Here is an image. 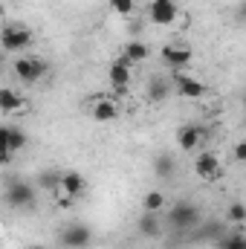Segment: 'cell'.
Listing matches in <instances>:
<instances>
[{
  "mask_svg": "<svg viewBox=\"0 0 246 249\" xmlns=\"http://www.w3.org/2000/svg\"><path fill=\"white\" fill-rule=\"evenodd\" d=\"M148 18L154 26H171L177 20V0H151Z\"/></svg>",
  "mask_w": 246,
  "mask_h": 249,
  "instance_id": "obj_6",
  "label": "cell"
},
{
  "mask_svg": "<svg viewBox=\"0 0 246 249\" xmlns=\"http://www.w3.org/2000/svg\"><path fill=\"white\" fill-rule=\"evenodd\" d=\"M47 72H50V67H47V61H41V58H18V61H15V75H18L23 84H35V81H41Z\"/></svg>",
  "mask_w": 246,
  "mask_h": 249,
  "instance_id": "obj_4",
  "label": "cell"
},
{
  "mask_svg": "<svg viewBox=\"0 0 246 249\" xmlns=\"http://www.w3.org/2000/svg\"><path fill=\"white\" fill-rule=\"evenodd\" d=\"M226 220L235 223V226H244V220H246V206L244 203H232L229 212H226Z\"/></svg>",
  "mask_w": 246,
  "mask_h": 249,
  "instance_id": "obj_23",
  "label": "cell"
},
{
  "mask_svg": "<svg viewBox=\"0 0 246 249\" xmlns=\"http://www.w3.org/2000/svg\"><path fill=\"white\" fill-rule=\"evenodd\" d=\"M162 206H165V194L162 191H148L145 194V212H154L157 214Z\"/></svg>",
  "mask_w": 246,
  "mask_h": 249,
  "instance_id": "obj_22",
  "label": "cell"
},
{
  "mask_svg": "<svg viewBox=\"0 0 246 249\" xmlns=\"http://www.w3.org/2000/svg\"><path fill=\"white\" fill-rule=\"evenodd\" d=\"M162 61L168 64V67H174V70H180L185 64L191 61V50H185V47H177V44H168V47H162Z\"/></svg>",
  "mask_w": 246,
  "mask_h": 249,
  "instance_id": "obj_11",
  "label": "cell"
},
{
  "mask_svg": "<svg viewBox=\"0 0 246 249\" xmlns=\"http://www.w3.org/2000/svg\"><path fill=\"white\" fill-rule=\"evenodd\" d=\"M58 191H64L67 197H81L84 191H87V180L78 174V171H64L61 174V186Z\"/></svg>",
  "mask_w": 246,
  "mask_h": 249,
  "instance_id": "obj_10",
  "label": "cell"
},
{
  "mask_svg": "<svg viewBox=\"0 0 246 249\" xmlns=\"http://www.w3.org/2000/svg\"><path fill=\"white\" fill-rule=\"evenodd\" d=\"M61 186V171H55V168H44V171H38V177H35V188H41V191H58Z\"/></svg>",
  "mask_w": 246,
  "mask_h": 249,
  "instance_id": "obj_13",
  "label": "cell"
},
{
  "mask_svg": "<svg viewBox=\"0 0 246 249\" xmlns=\"http://www.w3.org/2000/svg\"><path fill=\"white\" fill-rule=\"evenodd\" d=\"M9 127H0V162H6L9 160Z\"/></svg>",
  "mask_w": 246,
  "mask_h": 249,
  "instance_id": "obj_26",
  "label": "cell"
},
{
  "mask_svg": "<svg viewBox=\"0 0 246 249\" xmlns=\"http://www.w3.org/2000/svg\"><path fill=\"white\" fill-rule=\"evenodd\" d=\"M0 18H3V6H0Z\"/></svg>",
  "mask_w": 246,
  "mask_h": 249,
  "instance_id": "obj_29",
  "label": "cell"
},
{
  "mask_svg": "<svg viewBox=\"0 0 246 249\" xmlns=\"http://www.w3.org/2000/svg\"><path fill=\"white\" fill-rule=\"evenodd\" d=\"M20 148H26V133H23L20 127H9V151L15 154V151H20Z\"/></svg>",
  "mask_w": 246,
  "mask_h": 249,
  "instance_id": "obj_24",
  "label": "cell"
},
{
  "mask_svg": "<svg viewBox=\"0 0 246 249\" xmlns=\"http://www.w3.org/2000/svg\"><path fill=\"white\" fill-rule=\"evenodd\" d=\"M197 226L200 229L194 232V241H217L226 232V223H220V220H200Z\"/></svg>",
  "mask_w": 246,
  "mask_h": 249,
  "instance_id": "obj_12",
  "label": "cell"
},
{
  "mask_svg": "<svg viewBox=\"0 0 246 249\" xmlns=\"http://www.w3.org/2000/svg\"><path fill=\"white\" fill-rule=\"evenodd\" d=\"M29 249H44V247H29Z\"/></svg>",
  "mask_w": 246,
  "mask_h": 249,
  "instance_id": "obj_28",
  "label": "cell"
},
{
  "mask_svg": "<svg viewBox=\"0 0 246 249\" xmlns=\"http://www.w3.org/2000/svg\"><path fill=\"white\" fill-rule=\"evenodd\" d=\"M20 107V96L12 87H0V113H15Z\"/></svg>",
  "mask_w": 246,
  "mask_h": 249,
  "instance_id": "obj_20",
  "label": "cell"
},
{
  "mask_svg": "<svg viewBox=\"0 0 246 249\" xmlns=\"http://www.w3.org/2000/svg\"><path fill=\"white\" fill-rule=\"evenodd\" d=\"M180 148L183 151H194V148H200V139H203V130L197 127V124H185L183 130H180Z\"/></svg>",
  "mask_w": 246,
  "mask_h": 249,
  "instance_id": "obj_14",
  "label": "cell"
},
{
  "mask_svg": "<svg viewBox=\"0 0 246 249\" xmlns=\"http://www.w3.org/2000/svg\"><path fill=\"white\" fill-rule=\"evenodd\" d=\"M200 220H203L200 209H197L194 203H188V200H177V203L171 206V212H168V223H171L174 229H194Z\"/></svg>",
  "mask_w": 246,
  "mask_h": 249,
  "instance_id": "obj_2",
  "label": "cell"
},
{
  "mask_svg": "<svg viewBox=\"0 0 246 249\" xmlns=\"http://www.w3.org/2000/svg\"><path fill=\"white\" fill-rule=\"evenodd\" d=\"M58 241H61V247H67V249H84V247H90L93 232H90V226H84V223H70V226L61 229Z\"/></svg>",
  "mask_w": 246,
  "mask_h": 249,
  "instance_id": "obj_5",
  "label": "cell"
},
{
  "mask_svg": "<svg viewBox=\"0 0 246 249\" xmlns=\"http://www.w3.org/2000/svg\"><path fill=\"white\" fill-rule=\"evenodd\" d=\"M235 160H238V162L246 160V142H238V145H235Z\"/></svg>",
  "mask_w": 246,
  "mask_h": 249,
  "instance_id": "obj_27",
  "label": "cell"
},
{
  "mask_svg": "<svg viewBox=\"0 0 246 249\" xmlns=\"http://www.w3.org/2000/svg\"><path fill=\"white\" fill-rule=\"evenodd\" d=\"M93 119H96V122H113V119H116V105H113L110 99L96 102V107H93Z\"/></svg>",
  "mask_w": 246,
  "mask_h": 249,
  "instance_id": "obj_19",
  "label": "cell"
},
{
  "mask_svg": "<svg viewBox=\"0 0 246 249\" xmlns=\"http://www.w3.org/2000/svg\"><path fill=\"white\" fill-rule=\"evenodd\" d=\"M130 78H133V70H130V64L124 61V58L110 64V70H107V81H110L113 90H127V87H130Z\"/></svg>",
  "mask_w": 246,
  "mask_h": 249,
  "instance_id": "obj_9",
  "label": "cell"
},
{
  "mask_svg": "<svg viewBox=\"0 0 246 249\" xmlns=\"http://www.w3.org/2000/svg\"><path fill=\"white\" fill-rule=\"evenodd\" d=\"M148 55H151L148 44H142V41H127V47H124V61L127 64H139V61H145Z\"/></svg>",
  "mask_w": 246,
  "mask_h": 249,
  "instance_id": "obj_17",
  "label": "cell"
},
{
  "mask_svg": "<svg viewBox=\"0 0 246 249\" xmlns=\"http://www.w3.org/2000/svg\"><path fill=\"white\" fill-rule=\"evenodd\" d=\"M174 87H177V93L183 96V99H203L206 96V84L200 81V78H191V75H185L180 70H174Z\"/></svg>",
  "mask_w": 246,
  "mask_h": 249,
  "instance_id": "obj_7",
  "label": "cell"
},
{
  "mask_svg": "<svg viewBox=\"0 0 246 249\" xmlns=\"http://www.w3.org/2000/svg\"><path fill=\"white\" fill-rule=\"evenodd\" d=\"M32 44V32L20 23H6L0 29V50L3 53H23Z\"/></svg>",
  "mask_w": 246,
  "mask_h": 249,
  "instance_id": "obj_1",
  "label": "cell"
},
{
  "mask_svg": "<svg viewBox=\"0 0 246 249\" xmlns=\"http://www.w3.org/2000/svg\"><path fill=\"white\" fill-rule=\"evenodd\" d=\"M168 93H171V84H168L165 78H151V84H148V99H151L154 105H162V102L168 99Z\"/></svg>",
  "mask_w": 246,
  "mask_h": 249,
  "instance_id": "obj_16",
  "label": "cell"
},
{
  "mask_svg": "<svg viewBox=\"0 0 246 249\" xmlns=\"http://www.w3.org/2000/svg\"><path fill=\"white\" fill-rule=\"evenodd\" d=\"M174 171H177V162H174V157H171V154H159V157L154 160V174H157V177L168 180Z\"/></svg>",
  "mask_w": 246,
  "mask_h": 249,
  "instance_id": "obj_18",
  "label": "cell"
},
{
  "mask_svg": "<svg viewBox=\"0 0 246 249\" xmlns=\"http://www.w3.org/2000/svg\"><path fill=\"white\" fill-rule=\"evenodd\" d=\"M214 244H217V249H246V235L241 232V226H238L235 232H223Z\"/></svg>",
  "mask_w": 246,
  "mask_h": 249,
  "instance_id": "obj_15",
  "label": "cell"
},
{
  "mask_svg": "<svg viewBox=\"0 0 246 249\" xmlns=\"http://www.w3.org/2000/svg\"><path fill=\"white\" fill-rule=\"evenodd\" d=\"M110 9H113L116 15H133L136 3H133V0H110Z\"/></svg>",
  "mask_w": 246,
  "mask_h": 249,
  "instance_id": "obj_25",
  "label": "cell"
},
{
  "mask_svg": "<svg viewBox=\"0 0 246 249\" xmlns=\"http://www.w3.org/2000/svg\"><path fill=\"white\" fill-rule=\"evenodd\" d=\"M0 58H3V50H0Z\"/></svg>",
  "mask_w": 246,
  "mask_h": 249,
  "instance_id": "obj_30",
  "label": "cell"
},
{
  "mask_svg": "<svg viewBox=\"0 0 246 249\" xmlns=\"http://www.w3.org/2000/svg\"><path fill=\"white\" fill-rule=\"evenodd\" d=\"M35 194H38V188L32 186V183H26V180H12V183L6 186L3 200H6L12 209H29V206L35 203Z\"/></svg>",
  "mask_w": 246,
  "mask_h": 249,
  "instance_id": "obj_3",
  "label": "cell"
},
{
  "mask_svg": "<svg viewBox=\"0 0 246 249\" xmlns=\"http://www.w3.org/2000/svg\"><path fill=\"white\" fill-rule=\"evenodd\" d=\"M139 235H145V238H157L159 235V220H157L154 212H145L139 217Z\"/></svg>",
  "mask_w": 246,
  "mask_h": 249,
  "instance_id": "obj_21",
  "label": "cell"
},
{
  "mask_svg": "<svg viewBox=\"0 0 246 249\" xmlns=\"http://www.w3.org/2000/svg\"><path fill=\"white\" fill-rule=\"evenodd\" d=\"M194 171H197V177H203V180H217L223 168H220V160H217L214 154L203 151V154L194 160Z\"/></svg>",
  "mask_w": 246,
  "mask_h": 249,
  "instance_id": "obj_8",
  "label": "cell"
}]
</instances>
